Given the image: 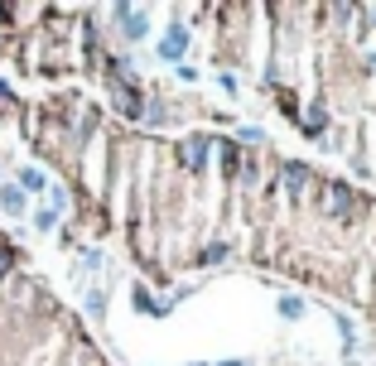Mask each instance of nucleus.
I'll return each mask as SVG.
<instances>
[{
    "label": "nucleus",
    "instance_id": "f257e3e1",
    "mask_svg": "<svg viewBox=\"0 0 376 366\" xmlns=\"http://www.w3.org/2000/svg\"><path fill=\"white\" fill-rule=\"evenodd\" d=\"M116 15L126 19V34H130V39H140V34H145V15H140V10H126V5H121Z\"/></svg>",
    "mask_w": 376,
    "mask_h": 366
},
{
    "label": "nucleus",
    "instance_id": "f03ea898",
    "mask_svg": "<svg viewBox=\"0 0 376 366\" xmlns=\"http://www.w3.org/2000/svg\"><path fill=\"white\" fill-rule=\"evenodd\" d=\"M184 44H188L184 29H169V39L160 44V53H164V58H179V53H184Z\"/></svg>",
    "mask_w": 376,
    "mask_h": 366
},
{
    "label": "nucleus",
    "instance_id": "7ed1b4c3",
    "mask_svg": "<svg viewBox=\"0 0 376 366\" xmlns=\"http://www.w3.org/2000/svg\"><path fill=\"white\" fill-rule=\"evenodd\" d=\"M304 179H309V169H304V164H284V183H289V193H299Z\"/></svg>",
    "mask_w": 376,
    "mask_h": 366
},
{
    "label": "nucleus",
    "instance_id": "20e7f679",
    "mask_svg": "<svg viewBox=\"0 0 376 366\" xmlns=\"http://www.w3.org/2000/svg\"><path fill=\"white\" fill-rule=\"evenodd\" d=\"M0 207L19 212V207H24V193H19V188H0Z\"/></svg>",
    "mask_w": 376,
    "mask_h": 366
},
{
    "label": "nucleus",
    "instance_id": "39448f33",
    "mask_svg": "<svg viewBox=\"0 0 376 366\" xmlns=\"http://www.w3.org/2000/svg\"><path fill=\"white\" fill-rule=\"evenodd\" d=\"M19 183H24V188H29V193H39V188H44V174H39V169H24V174H19Z\"/></svg>",
    "mask_w": 376,
    "mask_h": 366
},
{
    "label": "nucleus",
    "instance_id": "423d86ee",
    "mask_svg": "<svg viewBox=\"0 0 376 366\" xmlns=\"http://www.w3.org/2000/svg\"><path fill=\"white\" fill-rule=\"evenodd\" d=\"M53 222H58V212H34V227L39 232H53Z\"/></svg>",
    "mask_w": 376,
    "mask_h": 366
},
{
    "label": "nucleus",
    "instance_id": "0eeeda50",
    "mask_svg": "<svg viewBox=\"0 0 376 366\" xmlns=\"http://www.w3.org/2000/svg\"><path fill=\"white\" fill-rule=\"evenodd\" d=\"M184 159H188V164H203V140H193V145H184Z\"/></svg>",
    "mask_w": 376,
    "mask_h": 366
},
{
    "label": "nucleus",
    "instance_id": "6e6552de",
    "mask_svg": "<svg viewBox=\"0 0 376 366\" xmlns=\"http://www.w3.org/2000/svg\"><path fill=\"white\" fill-rule=\"evenodd\" d=\"M280 313H284V318H299V313H304V304H299V299H280Z\"/></svg>",
    "mask_w": 376,
    "mask_h": 366
},
{
    "label": "nucleus",
    "instance_id": "1a4fd4ad",
    "mask_svg": "<svg viewBox=\"0 0 376 366\" xmlns=\"http://www.w3.org/2000/svg\"><path fill=\"white\" fill-rule=\"evenodd\" d=\"M333 212H348V188H333Z\"/></svg>",
    "mask_w": 376,
    "mask_h": 366
}]
</instances>
